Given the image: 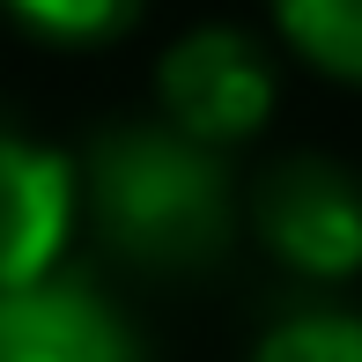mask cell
<instances>
[{
	"mask_svg": "<svg viewBox=\"0 0 362 362\" xmlns=\"http://www.w3.org/2000/svg\"><path fill=\"white\" fill-rule=\"evenodd\" d=\"M89 207L134 267H200L229 244V177L177 126H126L89 156Z\"/></svg>",
	"mask_w": 362,
	"mask_h": 362,
	"instance_id": "obj_1",
	"label": "cell"
},
{
	"mask_svg": "<svg viewBox=\"0 0 362 362\" xmlns=\"http://www.w3.org/2000/svg\"><path fill=\"white\" fill-rule=\"evenodd\" d=\"M252 229L281 267L310 281H348L362 267V185L325 156H288L259 177Z\"/></svg>",
	"mask_w": 362,
	"mask_h": 362,
	"instance_id": "obj_2",
	"label": "cell"
},
{
	"mask_svg": "<svg viewBox=\"0 0 362 362\" xmlns=\"http://www.w3.org/2000/svg\"><path fill=\"white\" fill-rule=\"evenodd\" d=\"M156 89H163V111L185 141L200 148H229L244 134H259L274 111V67L244 30H192L163 52L156 67Z\"/></svg>",
	"mask_w": 362,
	"mask_h": 362,
	"instance_id": "obj_3",
	"label": "cell"
},
{
	"mask_svg": "<svg viewBox=\"0 0 362 362\" xmlns=\"http://www.w3.org/2000/svg\"><path fill=\"white\" fill-rule=\"evenodd\" d=\"M81 177L59 148L30 134H0V288L52 281L74 237Z\"/></svg>",
	"mask_w": 362,
	"mask_h": 362,
	"instance_id": "obj_4",
	"label": "cell"
},
{
	"mask_svg": "<svg viewBox=\"0 0 362 362\" xmlns=\"http://www.w3.org/2000/svg\"><path fill=\"white\" fill-rule=\"evenodd\" d=\"M0 362H141L126 318L81 281L0 288Z\"/></svg>",
	"mask_w": 362,
	"mask_h": 362,
	"instance_id": "obj_5",
	"label": "cell"
},
{
	"mask_svg": "<svg viewBox=\"0 0 362 362\" xmlns=\"http://www.w3.org/2000/svg\"><path fill=\"white\" fill-rule=\"evenodd\" d=\"M274 15L310 67L362 81V0H274Z\"/></svg>",
	"mask_w": 362,
	"mask_h": 362,
	"instance_id": "obj_6",
	"label": "cell"
},
{
	"mask_svg": "<svg viewBox=\"0 0 362 362\" xmlns=\"http://www.w3.org/2000/svg\"><path fill=\"white\" fill-rule=\"evenodd\" d=\"M252 362H362V318H348V310H303V318L274 325L252 348Z\"/></svg>",
	"mask_w": 362,
	"mask_h": 362,
	"instance_id": "obj_7",
	"label": "cell"
},
{
	"mask_svg": "<svg viewBox=\"0 0 362 362\" xmlns=\"http://www.w3.org/2000/svg\"><path fill=\"white\" fill-rule=\"evenodd\" d=\"M15 23L45 30V37H67V45H96V37H119L126 23L141 15V0H0Z\"/></svg>",
	"mask_w": 362,
	"mask_h": 362,
	"instance_id": "obj_8",
	"label": "cell"
}]
</instances>
